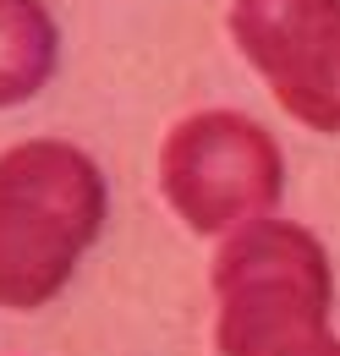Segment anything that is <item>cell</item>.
Segmentation results:
<instances>
[{
    "label": "cell",
    "instance_id": "3957f363",
    "mask_svg": "<svg viewBox=\"0 0 340 356\" xmlns=\"http://www.w3.org/2000/svg\"><path fill=\"white\" fill-rule=\"evenodd\" d=\"M160 186L192 230H242L280 197V148L236 110H198L165 137Z\"/></svg>",
    "mask_w": 340,
    "mask_h": 356
},
{
    "label": "cell",
    "instance_id": "6da1fadb",
    "mask_svg": "<svg viewBox=\"0 0 340 356\" xmlns=\"http://www.w3.org/2000/svg\"><path fill=\"white\" fill-rule=\"evenodd\" d=\"M105 176L72 143H17L0 154V307L33 312L93 247Z\"/></svg>",
    "mask_w": 340,
    "mask_h": 356
},
{
    "label": "cell",
    "instance_id": "277c9868",
    "mask_svg": "<svg viewBox=\"0 0 340 356\" xmlns=\"http://www.w3.org/2000/svg\"><path fill=\"white\" fill-rule=\"evenodd\" d=\"M231 39L291 121L340 137V0H231Z\"/></svg>",
    "mask_w": 340,
    "mask_h": 356
},
{
    "label": "cell",
    "instance_id": "7a4b0ae2",
    "mask_svg": "<svg viewBox=\"0 0 340 356\" xmlns=\"http://www.w3.org/2000/svg\"><path fill=\"white\" fill-rule=\"evenodd\" d=\"M219 356H340L330 340V258L286 220L242 225L214 258Z\"/></svg>",
    "mask_w": 340,
    "mask_h": 356
},
{
    "label": "cell",
    "instance_id": "5b68a950",
    "mask_svg": "<svg viewBox=\"0 0 340 356\" xmlns=\"http://www.w3.org/2000/svg\"><path fill=\"white\" fill-rule=\"evenodd\" d=\"M55 55H61V39L39 0H0V110L44 88L55 72Z\"/></svg>",
    "mask_w": 340,
    "mask_h": 356
}]
</instances>
